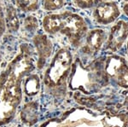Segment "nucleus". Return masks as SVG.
<instances>
[{
  "mask_svg": "<svg viewBox=\"0 0 128 127\" xmlns=\"http://www.w3.org/2000/svg\"><path fill=\"white\" fill-rule=\"evenodd\" d=\"M66 0H43V7L47 11H55L63 7Z\"/></svg>",
  "mask_w": 128,
  "mask_h": 127,
  "instance_id": "10",
  "label": "nucleus"
},
{
  "mask_svg": "<svg viewBox=\"0 0 128 127\" xmlns=\"http://www.w3.org/2000/svg\"><path fill=\"white\" fill-rule=\"evenodd\" d=\"M106 127H127L128 113L123 114H110L105 117Z\"/></svg>",
  "mask_w": 128,
  "mask_h": 127,
  "instance_id": "7",
  "label": "nucleus"
},
{
  "mask_svg": "<svg viewBox=\"0 0 128 127\" xmlns=\"http://www.w3.org/2000/svg\"><path fill=\"white\" fill-rule=\"evenodd\" d=\"M5 23H4V9L3 6H2L1 3H0V37L4 32Z\"/></svg>",
  "mask_w": 128,
  "mask_h": 127,
  "instance_id": "13",
  "label": "nucleus"
},
{
  "mask_svg": "<svg viewBox=\"0 0 128 127\" xmlns=\"http://www.w3.org/2000/svg\"><path fill=\"white\" fill-rule=\"evenodd\" d=\"M73 56L67 48L59 50L55 55L46 73V79L54 85L61 83L66 79L72 72Z\"/></svg>",
  "mask_w": 128,
  "mask_h": 127,
  "instance_id": "3",
  "label": "nucleus"
},
{
  "mask_svg": "<svg viewBox=\"0 0 128 127\" xmlns=\"http://www.w3.org/2000/svg\"><path fill=\"white\" fill-rule=\"evenodd\" d=\"M35 44H37V50L40 55V60H44L47 58L51 51V43L47 37L38 35L35 37Z\"/></svg>",
  "mask_w": 128,
  "mask_h": 127,
  "instance_id": "8",
  "label": "nucleus"
},
{
  "mask_svg": "<svg viewBox=\"0 0 128 127\" xmlns=\"http://www.w3.org/2000/svg\"><path fill=\"white\" fill-rule=\"evenodd\" d=\"M123 106L125 108H128V91H126L125 93V98H124V101H123Z\"/></svg>",
  "mask_w": 128,
  "mask_h": 127,
  "instance_id": "15",
  "label": "nucleus"
},
{
  "mask_svg": "<svg viewBox=\"0 0 128 127\" xmlns=\"http://www.w3.org/2000/svg\"><path fill=\"white\" fill-rule=\"evenodd\" d=\"M126 56H127V59H128V40L126 42Z\"/></svg>",
  "mask_w": 128,
  "mask_h": 127,
  "instance_id": "16",
  "label": "nucleus"
},
{
  "mask_svg": "<svg viewBox=\"0 0 128 127\" xmlns=\"http://www.w3.org/2000/svg\"><path fill=\"white\" fill-rule=\"evenodd\" d=\"M108 33L101 28H95L89 31L84 38V44L81 46V53L87 58H93L98 54L106 43Z\"/></svg>",
  "mask_w": 128,
  "mask_h": 127,
  "instance_id": "5",
  "label": "nucleus"
},
{
  "mask_svg": "<svg viewBox=\"0 0 128 127\" xmlns=\"http://www.w3.org/2000/svg\"><path fill=\"white\" fill-rule=\"evenodd\" d=\"M122 10L128 17V0H122Z\"/></svg>",
  "mask_w": 128,
  "mask_h": 127,
  "instance_id": "14",
  "label": "nucleus"
},
{
  "mask_svg": "<svg viewBox=\"0 0 128 127\" xmlns=\"http://www.w3.org/2000/svg\"><path fill=\"white\" fill-rule=\"evenodd\" d=\"M120 15L119 5L114 1H104L94 8L92 17L99 25L106 26L114 22Z\"/></svg>",
  "mask_w": 128,
  "mask_h": 127,
  "instance_id": "6",
  "label": "nucleus"
},
{
  "mask_svg": "<svg viewBox=\"0 0 128 127\" xmlns=\"http://www.w3.org/2000/svg\"><path fill=\"white\" fill-rule=\"evenodd\" d=\"M7 20H8V26H10V30H16L18 28V16L16 15V9L13 8H10V9L8 11V15H7Z\"/></svg>",
  "mask_w": 128,
  "mask_h": 127,
  "instance_id": "12",
  "label": "nucleus"
},
{
  "mask_svg": "<svg viewBox=\"0 0 128 127\" xmlns=\"http://www.w3.org/2000/svg\"><path fill=\"white\" fill-rule=\"evenodd\" d=\"M104 1H106V0H74V3L80 9H92V8H95L99 3H102Z\"/></svg>",
  "mask_w": 128,
  "mask_h": 127,
  "instance_id": "11",
  "label": "nucleus"
},
{
  "mask_svg": "<svg viewBox=\"0 0 128 127\" xmlns=\"http://www.w3.org/2000/svg\"><path fill=\"white\" fill-rule=\"evenodd\" d=\"M22 11L34 12L38 8V0H16Z\"/></svg>",
  "mask_w": 128,
  "mask_h": 127,
  "instance_id": "9",
  "label": "nucleus"
},
{
  "mask_svg": "<svg viewBox=\"0 0 128 127\" xmlns=\"http://www.w3.org/2000/svg\"><path fill=\"white\" fill-rule=\"evenodd\" d=\"M43 27L48 33L65 35L74 47L81 45L88 32V26L84 18L71 11L50 14L44 16Z\"/></svg>",
  "mask_w": 128,
  "mask_h": 127,
  "instance_id": "1",
  "label": "nucleus"
},
{
  "mask_svg": "<svg viewBox=\"0 0 128 127\" xmlns=\"http://www.w3.org/2000/svg\"><path fill=\"white\" fill-rule=\"evenodd\" d=\"M105 74L119 86L128 89V61L117 55L99 58Z\"/></svg>",
  "mask_w": 128,
  "mask_h": 127,
  "instance_id": "2",
  "label": "nucleus"
},
{
  "mask_svg": "<svg viewBox=\"0 0 128 127\" xmlns=\"http://www.w3.org/2000/svg\"><path fill=\"white\" fill-rule=\"evenodd\" d=\"M128 40V21L118 20L111 26L105 43L104 50L111 53L117 52Z\"/></svg>",
  "mask_w": 128,
  "mask_h": 127,
  "instance_id": "4",
  "label": "nucleus"
}]
</instances>
